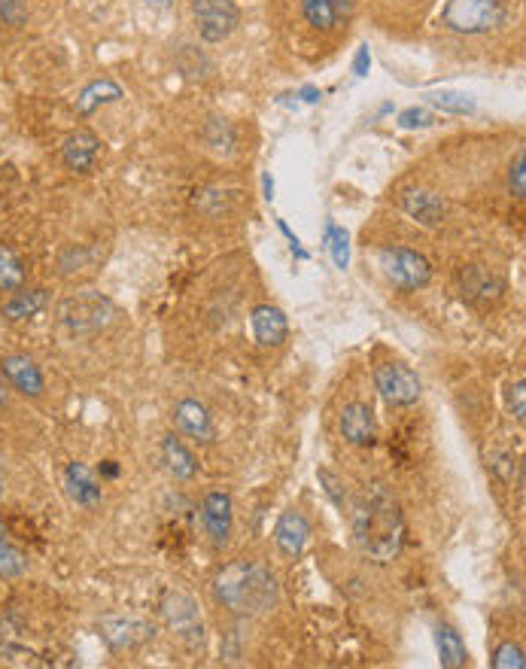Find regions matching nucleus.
<instances>
[{
    "label": "nucleus",
    "instance_id": "f257e3e1",
    "mask_svg": "<svg viewBox=\"0 0 526 669\" xmlns=\"http://www.w3.org/2000/svg\"><path fill=\"white\" fill-rule=\"evenodd\" d=\"M350 524L359 548L374 563H393L399 557L405 542V517L396 496L384 484H374L368 496L353 502Z\"/></svg>",
    "mask_w": 526,
    "mask_h": 669
},
{
    "label": "nucleus",
    "instance_id": "f03ea898",
    "mask_svg": "<svg viewBox=\"0 0 526 669\" xmlns=\"http://www.w3.org/2000/svg\"><path fill=\"white\" fill-rule=\"evenodd\" d=\"M213 597L235 615H262L277 603V578L256 560H232L216 572Z\"/></svg>",
    "mask_w": 526,
    "mask_h": 669
},
{
    "label": "nucleus",
    "instance_id": "7ed1b4c3",
    "mask_svg": "<svg viewBox=\"0 0 526 669\" xmlns=\"http://www.w3.org/2000/svg\"><path fill=\"white\" fill-rule=\"evenodd\" d=\"M116 317V308L101 292H80L70 295L58 305V320L70 335H95L107 329Z\"/></svg>",
    "mask_w": 526,
    "mask_h": 669
},
{
    "label": "nucleus",
    "instance_id": "20e7f679",
    "mask_svg": "<svg viewBox=\"0 0 526 669\" xmlns=\"http://www.w3.org/2000/svg\"><path fill=\"white\" fill-rule=\"evenodd\" d=\"M502 19V0H447L441 25L454 34H484Z\"/></svg>",
    "mask_w": 526,
    "mask_h": 669
},
{
    "label": "nucleus",
    "instance_id": "39448f33",
    "mask_svg": "<svg viewBox=\"0 0 526 669\" xmlns=\"http://www.w3.org/2000/svg\"><path fill=\"white\" fill-rule=\"evenodd\" d=\"M374 387H378V393L396 408L414 405L423 393L420 378L402 362H384V365L374 368Z\"/></svg>",
    "mask_w": 526,
    "mask_h": 669
},
{
    "label": "nucleus",
    "instance_id": "423d86ee",
    "mask_svg": "<svg viewBox=\"0 0 526 669\" xmlns=\"http://www.w3.org/2000/svg\"><path fill=\"white\" fill-rule=\"evenodd\" d=\"M192 16H195L201 40L207 43H222L225 37H232L241 19L232 0H192Z\"/></svg>",
    "mask_w": 526,
    "mask_h": 669
},
{
    "label": "nucleus",
    "instance_id": "0eeeda50",
    "mask_svg": "<svg viewBox=\"0 0 526 669\" xmlns=\"http://www.w3.org/2000/svg\"><path fill=\"white\" fill-rule=\"evenodd\" d=\"M381 265H384L387 277H390L399 289H405V292H411V289H423V286L429 283V277H432L429 262H426L420 253L405 250V247H384V250H381Z\"/></svg>",
    "mask_w": 526,
    "mask_h": 669
},
{
    "label": "nucleus",
    "instance_id": "6e6552de",
    "mask_svg": "<svg viewBox=\"0 0 526 669\" xmlns=\"http://www.w3.org/2000/svg\"><path fill=\"white\" fill-rule=\"evenodd\" d=\"M162 612L168 618V627L177 633V639H183L186 645H201L204 642V627H201V615H198V606L186 597V593H168L165 603H162Z\"/></svg>",
    "mask_w": 526,
    "mask_h": 669
},
{
    "label": "nucleus",
    "instance_id": "1a4fd4ad",
    "mask_svg": "<svg viewBox=\"0 0 526 669\" xmlns=\"http://www.w3.org/2000/svg\"><path fill=\"white\" fill-rule=\"evenodd\" d=\"M232 496L222 493V490H210L201 502V524H204V533L210 536V542L216 548L229 545V536H232Z\"/></svg>",
    "mask_w": 526,
    "mask_h": 669
},
{
    "label": "nucleus",
    "instance_id": "9d476101",
    "mask_svg": "<svg viewBox=\"0 0 526 669\" xmlns=\"http://www.w3.org/2000/svg\"><path fill=\"white\" fill-rule=\"evenodd\" d=\"M341 435L356 444V448H371L378 441V423H374V414L368 405L353 402L341 411Z\"/></svg>",
    "mask_w": 526,
    "mask_h": 669
},
{
    "label": "nucleus",
    "instance_id": "9b49d317",
    "mask_svg": "<svg viewBox=\"0 0 526 669\" xmlns=\"http://www.w3.org/2000/svg\"><path fill=\"white\" fill-rule=\"evenodd\" d=\"M308 539H311V524L305 520L302 511H295V508H292V511H286V514L277 520L274 542H277V548H280L283 557H298V554L305 551Z\"/></svg>",
    "mask_w": 526,
    "mask_h": 669
},
{
    "label": "nucleus",
    "instance_id": "f8f14e48",
    "mask_svg": "<svg viewBox=\"0 0 526 669\" xmlns=\"http://www.w3.org/2000/svg\"><path fill=\"white\" fill-rule=\"evenodd\" d=\"M98 150H101V143H98V137H95L92 131H73V134L64 140V146H61V159H64V165H67L70 171L89 174V171L95 168Z\"/></svg>",
    "mask_w": 526,
    "mask_h": 669
},
{
    "label": "nucleus",
    "instance_id": "ddd939ff",
    "mask_svg": "<svg viewBox=\"0 0 526 669\" xmlns=\"http://www.w3.org/2000/svg\"><path fill=\"white\" fill-rule=\"evenodd\" d=\"M0 368H4V378L22 393V396H40L43 393V375L34 365V359L22 356V353H10L0 359Z\"/></svg>",
    "mask_w": 526,
    "mask_h": 669
},
{
    "label": "nucleus",
    "instance_id": "4468645a",
    "mask_svg": "<svg viewBox=\"0 0 526 669\" xmlns=\"http://www.w3.org/2000/svg\"><path fill=\"white\" fill-rule=\"evenodd\" d=\"M174 420H177V429L201 444H210L216 438V429H213V420L207 414L204 405H198L195 399H183L174 411Z\"/></svg>",
    "mask_w": 526,
    "mask_h": 669
},
{
    "label": "nucleus",
    "instance_id": "2eb2a0df",
    "mask_svg": "<svg viewBox=\"0 0 526 669\" xmlns=\"http://www.w3.org/2000/svg\"><path fill=\"white\" fill-rule=\"evenodd\" d=\"M460 283H463V295L475 305H487V302H496L502 295V280L496 274H490L487 268L481 265H469L463 274H460Z\"/></svg>",
    "mask_w": 526,
    "mask_h": 669
},
{
    "label": "nucleus",
    "instance_id": "dca6fc26",
    "mask_svg": "<svg viewBox=\"0 0 526 669\" xmlns=\"http://www.w3.org/2000/svg\"><path fill=\"white\" fill-rule=\"evenodd\" d=\"M399 204H402V210L411 219L423 222V226H438V222L444 219V213H447L444 201L435 192H426V189H408V192H402L399 195Z\"/></svg>",
    "mask_w": 526,
    "mask_h": 669
},
{
    "label": "nucleus",
    "instance_id": "f3484780",
    "mask_svg": "<svg viewBox=\"0 0 526 669\" xmlns=\"http://www.w3.org/2000/svg\"><path fill=\"white\" fill-rule=\"evenodd\" d=\"M250 323H253V335H256V341H259L262 347H277V344L286 341L289 326H286V317H283L280 308H274V305H259V308H253Z\"/></svg>",
    "mask_w": 526,
    "mask_h": 669
},
{
    "label": "nucleus",
    "instance_id": "a211bd4d",
    "mask_svg": "<svg viewBox=\"0 0 526 669\" xmlns=\"http://www.w3.org/2000/svg\"><path fill=\"white\" fill-rule=\"evenodd\" d=\"M101 633L116 651H122V648H134V645L146 642L149 636H153V627H146L134 618H125V621L122 618H107L101 624Z\"/></svg>",
    "mask_w": 526,
    "mask_h": 669
},
{
    "label": "nucleus",
    "instance_id": "6ab92c4d",
    "mask_svg": "<svg viewBox=\"0 0 526 669\" xmlns=\"http://www.w3.org/2000/svg\"><path fill=\"white\" fill-rule=\"evenodd\" d=\"M64 478H67V493H70V499L77 505L95 508L101 502V487H98V481L92 478V472L83 463H70Z\"/></svg>",
    "mask_w": 526,
    "mask_h": 669
},
{
    "label": "nucleus",
    "instance_id": "aec40b11",
    "mask_svg": "<svg viewBox=\"0 0 526 669\" xmlns=\"http://www.w3.org/2000/svg\"><path fill=\"white\" fill-rule=\"evenodd\" d=\"M435 645H438V660L441 666L447 669H460L469 663V651H466V642L460 639V633L447 624H438L435 630Z\"/></svg>",
    "mask_w": 526,
    "mask_h": 669
},
{
    "label": "nucleus",
    "instance_id": "412c9836",
    "mask_svg": "<svg viewBox=\"0 0 526 669\" xmlns=\"http://www.w3.org/2000/svg\"><path fill=\"white\" fill-rule=\"evenodd\" d=\"M43 308H46V292L43 289H22L4 305V317L16 323V320H28L34 314H40Z\"/></svg>",
    "mask_w": 526,
    "mask_h": 669
},
{
    "label": "nucleus",
    "instance_id": "4be33fe9",
    "mask_svg": "<svg viewBox=\"0 0 526 669\" xmlns=\"http://www.w3.org/2000/svg\"><path fill=\"white\" fill-rule=\"evenodd\" d=\"M162 454H165L168 469H171L177 478H195L198 463H195V457L183 448V441H180L177 435H168V438L162 441Z\"/></svg>",
    "mask_w": 526,
    "mask_h": 669
},
{
    "label": "nucleus",
    "instance_id": "5701e85b",
    "mask_svg": "<svg viewBox=\"0 0 526 669\" xmlns=\"http://www.w3.org/2000/svg\"><path fill=\"white\" fill-rule=\"evenodd\" d=\"M119 98H122V89L113 80H98V83H92V86L83 89V95L77 98V110L83 116H89L95 107H101L107 101H119Z\"/></svg>",
    "mask_w": 526,
    "mask_h": 669
},
{
    "label": "nucleus",
    "instance_id": "b1692460",
    "mask_svg": "<svg viewBox=\"0 0 526 669\" xmlns=\"http://www.w3.org/2000/svg\"><path fill=\"white\" fill-rule=\"evenodd\" d=\"M302 13H305V22L317 31H332L338 25L335 0H302Z\"/></svg>",
    "mask_w": 526,
    "mask_h": 669
},
{
    "label": "nucleus",
    "instance_id": "393cba45",
    "mask_svg": "<svg viewBox=\"0 0 526 669\" xmlns=\"http://www.w3.org/2000/svg\"><path fill=\"white\" fill-rule=\"evenodd\" d=\"M429 104L438 107L441 113H454V116H472L475 113V98L466 92H435L429 95Z\"/></svg>",
    "mask_w": 526,
    "mask_h": 669
},
{
    "label": "nucleus",
    "instance_id": "a878e982",
    "mask_svg": "<svg viewBox=\"0 0 526 669\" xmlns=\"http://www.w3.org/2000/svg\"><path fill=\"white\" fill-rule=\"evenodd\" d=\"M25 280V268L19 262V256L0 244V289H19Z\"/></svg>",
    "mask_w": 526,
    "mask_h": 669
},
{
    "label": "nucleus",
    "instance_id": "bb28decb",
    "mask_svg": "<svg viewBox=\"0 0 526 669\" xmlns=\"http://www.w3.org/2000/svg\"><path fill=\"white\" fill-rule=\"evenodd\" d=\"M326 247H329L335 265L344 271L350 265V235L341 226H335V222H326Z\"/></svg>",
    "mask_w": 526,
    "mask_h": 669
},
{
    "label": "nucleus",
    "instance_id": "cd10ccee",
    "mask_svg": "<svg viewBox=\"0 0 526 669\" xmlns=\"http://www.w3.org/2000/svg\"><path fill=\"white\" fill-rule=\"evenodd\" d=\"M28 569V557L10 545L7 539H0V578H19Z\"/></svg>",
    "mask_w": 526,
    "mask_h": 669
},
{
    "label": "nucleus",
    "instance_id": "c85d7f7f",
    "mask_svg": "<svg viewBox=\"0 0 526 669\" xmlns=\"http://www.w3.org/2000/svg\"><path fill=\"white\" fill-rule=\"evenodd\" d=\"M493 666L496 669H523L526 660H523V648L517 642H502L496 651H493Z\"/></svg>",
    "mask_w": 526,
    "mask_h": 669
},
{
    "label": "nucleus",
    "instance_id": "c756f323",
    "mask_svg": "<svg viewBox=\"0 0 526 669\" xmlns=\"http://www.w3.org/2000/svg\"><path fill=\"white\" fill-rule=\"evenodd\" d=\"M317 478H320L323 490L329 493V499H332L338 508H347V505H350V499H347V487H344V481H341L338 475H332L329 469H320Z\"/></svg>",
    "mask_w": 526,
    "mask_h": 669
},
{
    "label": "nucleus",
    "instance_id": "7c9ffc66",
    "mask_svg": "<svg viewBox=\"0 0 526 669\" xmlns=\"http://www.w3.org/2000/svg\"><path fill=\"white\" fill-rule=\"evenodd\" d=\"M508 189H511L514 198H523L526 195V153L523 150L514 156V162L508 168Z\"/></svg>",
    "mask_w": 526,
    "mask_h": 669
},
{
    "label": "nucleus",
    "instance_id": "2f4dec72",
    "mask_svg": "<svg viewBox=\"0 0 526 669\" xmlns=\"http://www.w3.org/2000/svg\"><path fill=\"white\" fill-rule=\"evenodd\" d=\"M0 22L19 28L25 22V0H0Z\"/></svg>",
    "mask_w": 526,
    "mask_h": 669
},
{
    "label": "nucleus",
    "instance_id": "473e14b6",
    "mask_svg": "<svg viewBox=\"0 0 526 669\" xmlns=\"http://www.w3.org/2000/svg\"><path fill=\"white\" fill-rule=\"evenodd\" d=\"M435 122V116L426 110V107H408L402 116H399V125L402 128H429Z\"/></svg>",
    "mask_w": 526,
    "mask_h": 669
},
{
    "label": "nucleus",
    "instance_id": "72a5a7b5",
    "mask_svg": "<svg viewBox=\"0 0 526 669\" xmlns=\"http://www.w3.org/2000/svg\"><path fill=\"white\" fill-rule=\"evenodd\" d=\"M526 387H523V381H517L511 390H508V408H511V414L523 423V417H526V393H523Z\"/></svg>",
    "mask_w": 526,
    "mask_h": 669
},
{
    "label": "nucleus",
    "instance_id": "f704fd0d",
    "mask_svg": "<svg viewBox=\"0 0 526 669\" xmlns=\"http://www.w3.org/2000/svg\"><path fill=\"white\" fill-rule=\"evenodd\" d=\"M368 67H371V52H368V46H359L356 58H353V73H356V77H365Z\"/></svg>",
    "mask_w": 526,
    "mask_h": 669
},
{
    "label": "nucleus",
    "instance_id": "c9c22d12",
    "mask_svg": "<svg viewBox=\"0 0 526 669\" xmlns=\"http://www.w3.org/2000/svg\"><path fill=\"white\" fill-rule=\"evenodd\" d=\"M277 229H280V232L286 235V241H289V247H292V253H295L298 259H308V253L302 250V244H298V238H295V235L289 232V226H286V222H283V219H277Z\"/></svg>",
    "mask_w": 526,
    "mask_h": 669
},
{
    "label": "nucleus",
    "instance_id": "e433bc0d",
    "mask_svg": "<svg viewBox=\"0 0 526 669\" xmlns=\"http://www.w3.org/2000/svg\"><path fill=\"white\" fill-rule=\"evenodd\" d=\"M335 13H338V19L350 16L353 13V0H335Z\"/></svg>",
    "mask_w": 526,
    "mask_h": 669
},
{
    "label": "nucleus",
    "instance_id": "4c0bfd02",
    "mask_svg": "<svg viewBox=\"0 0 526 669\" xmlns=\"http://www.w3.org/2000/svg\"><path fill=\"white\" fill-rule=\"evenodd\" d=\"M262 192H265V198H268V201L274 198V180H271L268 174H262Z\"/></svg>",
    "mask_w": 526,
    "mask_h": 669
},
{
    "label": "nucleus",
    "instance_id": "58836bf2",
    "mask_svg": "<svg viewBox=\"0 0 526 669\" xmlns=\"http://www.w3.org/2000/svg\"><path fill=\"white\" fill-rule=\"evenodd\" d=\"M302 98H305L308 104H317V101H320V92L308 86V89H302Z\"/></svg>",
    "mask_w": 526,
    "mask_h": 669
},
{
    "label": "nucleus",
    "instance_id": "ea45409f",
    "mask_svg": "<svg viewBox=\"0 0 526 669\" xmlns=\"http://www.w3.org/2000/svg\"><path fill=\"white\" fill-rule=\"evenodd\" d=\"M101 475H104V478H116V475H119V466H116V463H104V466H101Z\"/></svg>",
    "mask_w": 526,
    "mask_h": 669
},
{
    "label": "nucleus",
    "instance_id": "a19ab883",
    "mask_svg": "<svg viewBox=\"0 0 526 669\" xmlns=\"http://www.w3.org/2000/svg\"><path fill=\"white\" fill-rule=\"evenodd\" d=\"M146 4H153V7H168V4H174V0H146Z\"/></svg>",
    "mask_w": 526,
    "mask_h": 669
},
{
    "label": "nucleus",
    "instance_id": "79ce46f5",
    "mask_svg": "<svg viewBox=\"0 0 526 669\" xmlns=\"http://www.w3.org/2000/svg\"><path fill=\"white\" fill-rule=\"evenodd\" d=\"M4 402H7V390H4V384H0V408H4Z\"/></svg>",
    "mask_w": 526,
    "mask_h": 669
},
{
    "label": "nucleus",
    "instance_id": "37998d69",
    "mask_svg": "<svg viewBox=\"0 0 526 669\" xmlns=\"http://www.w3.org/2000/svg\"><path fill=\"white\" fill-rule=\"evenodd\" d=\"M0 539H7V527H4V520H0Z\"/></svg>",
    "mask_w": 526,
    "mask_h": 669
},
{
    "label": "nucleus",
    "instance_id": "c03bdc74",
    "mask_svg": "<svg viewBox=\"0 0 526 669\" xmlns=\"http://www.w3.org/2000/svg\"><path fill=\"white\" fill-rule=\"evenodd\" d=\"M0 487H4V478H0Z\"/></svg>",
    "mask_w": 526,
    "mask_h": 669
}]
</instances>
